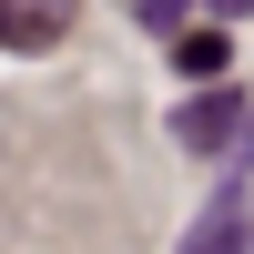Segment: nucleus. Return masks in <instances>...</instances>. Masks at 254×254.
Instances as JSON below:
<instances>
[{"label": "nucleus", "mask_w": 254, "mask_h": 254, "mask_svg": "<svg viewBox=\"0 0 254 254\" xmlns=\"http://www.w3.org/2000/svg\"><path fill=\"white\" fill-rule=\"evenodd\" d=\"M183 254H254V193H244V173H224V183H214V203L193 214Z\"/></svg>", "instance_id": "obj_1"}, {"label": "nucleus", "mask_w": 254, "mask_h": 254, "mask_svg": "<svg viewBox=\"0 0 254 254\" xmlns=\"http://www.w3.org/2000/svg\"><path fill=\"white\" fill-rule=\"evenodd\" d=\"M244 122H254L244 102L224 92V81H203V92L173 112V142H183V153H224V142H244Z\"/></svg>", "instance_id": "obj_2"}, {"label": "nucleus", "mask_w": 254, "mask_h": 254, "mask_svg": "<svg viewBox=\"0 0 254 254\" xmlns=\"http://www.w3.org/2000/svg\"><path fill=\"white\" fill-rule=\"evenodd\" d=\"M71 31V0H0V51H51Z\"/></svg>", "instance_id": "obj_3"}, {"label": "nucleus", "mask_w": 254, "mask_h": 254, "mask_svg": "<svg viewBox=\"0 0 254 254\" xmlns=\"http://www.w3.org/2000/svg\"><path fill=\"white\" fill-rule=\"evenodd\" d=\"M173 61H183V81H214L224 71V31H173Z\"/></svg>", "instance_id": "obj_4"}, {"label": "nucleus", "mask_w": 254, "mask_h": 254, "mask_svg": "<svg viewBox=\"0 0 254 254\" xmlns=\"http://www.w3.org/2000/svg\"><path fill=\"white\" fill-rule=\"evenodd\" d=\"M142 20L153 31H183V0H142Z\"/></svg>", "instance_id": "obj_5"}, {"label": "nucleus", "mask_w": 254, "mask_h": 254, "mask_svg": "<svg viewBox=\"0 0 254 254\" xmlns=\"http://www.w3.org/2000/svg\"><path fill=\"white\" fill-rule=\"evenodd\" d=\"M203 10H224V20H244V10H254V0H203Z\"/></svg>", "instance_id": "obj_6"}]
</instances>
